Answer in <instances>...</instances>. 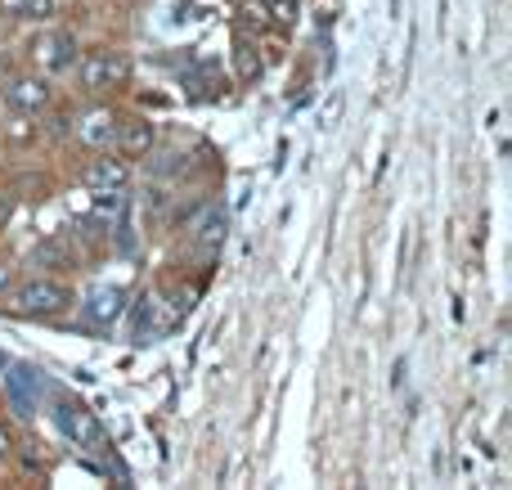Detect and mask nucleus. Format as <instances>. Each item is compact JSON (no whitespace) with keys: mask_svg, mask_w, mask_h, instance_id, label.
I'll return each mask as SVG.
<instances>
[{"mask_svg":"<svg viewBox=\"0 0 512 490\" xmlns=\"http://www.w3.org/2000/svg\"><path fill=\"white\" fill-rule=\"evenodd\" d=\"M5 279H9V275H5V270H0V284H5Z\"/></svg>","mask_w":512,"mask_h":490,"instance_id":"obj_17","label":"nucleus"},{"mask_svg":"<svg viewBox=\"0 0 512 490\" xmlns=\"http://www.w3.org/2000/svg\"><path fill=\"white\" fill-rule=\"evenodd\" d=\"M122 311H126V293L122 288H113V284L90 288L86 306H81V315H86L90 329H113V324L122 320Z\"/></svg>","mask_w":512,"mask_h":490,"instance_id":"obj_4","label":"nucleus"},{"mask_svg":"<svg viewBox=\"0 0 512 490\" xmlns=\"http://www.w3.org/2000/svg\"><path fill=\"white\" fill-rule=\"evenodd\" d=\"M5 104L14 113H45L50 108V86L41 77H14L5 86Z\"/></svg>","mask_w":512,"mask_h":490,"instance_id":"obj_9","label":"nucleus"},{"mask_svg":"<svg viewBox=\"0 0 512 490\" xmlns=\"http://www.w3.org/2000/svg\"><path fill=\"white\" fill-rule=\"evenodd\" d=\"M5 9L14 18H50L54 14V0H5Z\"/></svg>","mask_w":512,"mask_h":490,"instance_id":"obj_12","label":"nucleus"},{"mask_svg":"<svg viewBox=\"0 0 512 490\" xmlns=\"http://www.w3.org/2000/svg\"><path fill=\"white\" fill-rule=\"evenodd\" d=\"M131 77V59L117 50H95L81 59V86L86 90H113Z\"/></svg>","mask_w":512,"mask_h":490,"instance_id":"obj_3","label":"nucleus"},{"mask_svg":"<svg viewBox=\"0 0 512 490\" xmlns=\"http://www.w3.org/2000/svg\"><path fill=\"white\" fill-rule=\"evenodd\" d=\"M5 455H9V432L0 428V459H5Z\"/></svg>","mask_w":512,"mask_h":490,"instance_id":"obj_15","label":"nucleus"},{"mask_svg":"<svg viewBox=\"0 0 512 490\" xmlns=\"http://www.w3.org/2000/svg\"><path fill=\"white\" fill-rule=\"evenodd\" d=\"M68 302H72V293L63 284H54V279H27L14 293L18 315H59Z\"/></svg>","mask_w":512,"mask_h":490,"instance_id":"obj_2","label":"nucleus"},{"mask_svg":"<svg viewBox=\"0 0 512 490\" xmlns=\"http://www.w3.org/2000/svg\"><path fill=\"white\" fill-rule=\"evenodd\" d=\"M239 77H243V81H256V77H261V63H256V50H252L248 41H239Z\"/></svg>","mask_w":512,"mask_h":490,"instance_id":"obj_13","label":"nucleus"},{"mask_svg":"<svg viewBox=\"0 0 512 490\" xmlns=\"http://www.w3.org/2000/svg\"><path fill=\"white\" fill-rule=\"evenodd\" d=\"M5 387H9V401H14L18 414H32L36 410V396L45 392V378L36 374L32 365H5Z\"/></svg>","mask_w":512,"mask_h":490,"instance_id":"obj_6","label":"nucleus"},{"mask_svg":"<svg viewBox=\"0 0 512 490\" xmlns=\"http://www.w3.org/2000/svg\"><path fill=\"white\" fill-rule=\"evenodd\" d=\"M189 239H194V252L198 257H212L216 248L225 243V207H203V212L189 221Z\"/></svg>","mask_w":512,"mask_h":490,"instance_id":"obj_5","label":"nucleus"},{"mask_svg":"<svg viewBox=\"0 0 512 490\" xmlns=\"http://www.w3.org/2000/svg\"><path fill=\"white\" fill-rule=\"evenodd\" d=\"M113 140L122 144L126 158H135V153H149V149H153V126L140 122V117H135V122H117Z\"/></svg>","mask_w":512,"mask_h":490,"instance_id":"obj_11","label":"nucleus"},{"mask_svg":"<svg viewBox=\"0 0 512 490\" xmlns=\"http://www.w3.org/2000/svg\"><path fill=\"white\" fill-rule=\"evenodd\" d=\"M113 131H117V117L108 113V108H90V113L77 122V140L90 144V149H104V144H113Z\"/></svg>","mask_w":512,"mask_h":490,"instance_id":"obj_10","label":"nucleus"},{"mask_svg":"<svg viewBox=\"0 0 512 490\" xmlns=\"http://www.w3.org/2000/svg\"><path fill=\"white\" fill-rule=\"evenodd\" d=\"M81 185L90 194H104V189H126L131 185V162L126 158H95L86 171H81Z\"/></svg>","mask_w":512,"mask_h":490,"instance_id":"obj_7","label":"nucleus"},{"mask_svg":"<svg viewBox=\"0 0 512 490\" xmlns=\"http://www.w3.org/2000/svg\"><path fill=\"white\" fill-rule=\"evenodd\" d=\"M36 63H41L45 72H63V68H72L77 63V41H72L68 32H45V36H36Z\"/></svg>","mask_w":512,"mask_h":490,"instance_id":"obj_8","label":"nucleus"},{"mask_svg":"<svg viewBox=\"0 0 512 490\" xmlns=\"http://www.w3.org/2000/svg\"><path fill=\"white\" fill-rule=\"evenodd\" d=\"M5 365H9V356H5V351H0V374H5Z\"/></svg>","mask_w":512,"mask_h":490,"instance_id":"obj_16","label":"nucleus"},{"mask_svg":"<svg viewBox=\"0 0 512 490\" xmlns=\"http://www.w3.org/2000/svg\"><path fill=\"white\" fill-rule=\"evenodd\" d=\"M9 216H14V198H9V194H0V225H5Z\"/></svg>","mask_w":512,"mask_h":490,"instance_id":"obj_14","label":"nucleus"},{"mask_svg":"<svg viewBox=\"0 0 512 490\" xmlns=\"http://www.w3.org/2000/svg\"><path fill=\"white\" fill-rule=\"evenodd\" d=\"M54 423L63 428V437L72 441V446H81V450H104L108 446V437H104V428H99V419L86 410L81 401H68L63 396L59 405H54Z\"/></svg>","mask_w":512,"mask_h":490,"instance_id":"obj_1","label":"nucleus"}]
</instances>
